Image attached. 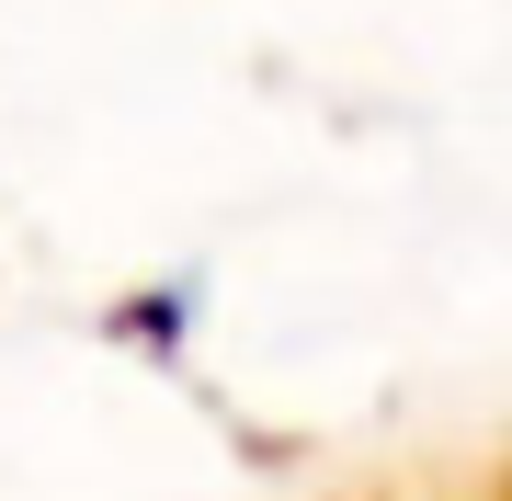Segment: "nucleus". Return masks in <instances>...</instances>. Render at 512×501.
<instances>
[]
</instances>
